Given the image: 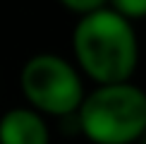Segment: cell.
<instances>
[{
  "mask_svg": "<svg viewBox=\"0 0 146 144\" xmlns=\"http://www.w3.org/2000/svg\"><path fill=\"white\" fill-rule=\"evenodd\" d=\"M72 53L82 77L96 87L132 82L139 65L134 24L110 7L82 15L72 29Z\"/></svg>",
  "mask_w": 146,
  "mask_h": 144,
  "instance_id": "6da1fadb",
  "label": "cell"
},
{
  "mask_svg": "<svg viewBox=\"0 0 146 144\" xmlns=\"http://www.w3.org/2000/svg\"><path fill=\"white\" fill-rule=\"evenodd\" d=\"M77 120L91 144H137L146 130V91L134 82L98 84L84 94Z\"/></svg>",
  "mask_w": 146,
  "mask_h": 144,
  "instance_id": "7a4b0ae2",
  "label": "cell"
},
{
  "mask_svg": "<svg viewBox=\"0 0 146 144\" xmlns=\"http://www.w3.org/2000/svg\"><path fill=\"white\" fill-rule=\"evenodd\" d=\"M19 89L29 108L43 118L77 113L84 94V77L74 63L58 53H36L22 65Z\"/></svg>",
  "mask_w": 146,
  "mask_h": 144,
  "instance_id": "3957f363",
  "label": "cell"
},
{
  "mask_svg": "<svg viewBox=\"0 0 146 144\" xmlns=\"http://www.w3.org/2000/svg\"><path fill=\"white\" fill-rule=\"evenodd\" d=\"M0 144H50L48 118L29 106L5 111L0 115Z\"/></svg>",
  "mask_w": 146,
  "mask_h": 144,
  "instance_id": "277c9868",
  "label": "cell"
},
{
  "mask_svg": "<svg viewBox=\"0 0 146 144\" xmlns=\"http://www.w3.org/2000/svg\"><path fill=\"white\" fill-rule=\"evenodd\" d=\"M108 7L129 19L132 24L146 19V0H108Z\"/></svg>",
  "mask_w": 146,
  "mask_h": 144,
  "instance_id": "5b68a950",
  "label": "cell"
},
{
  "mask_svg": "<svg viewBox=\"0 0 146 144\" xmlns=\"http://www.w3.org/2000/svg\"><path fill=\"white\" fill-rule=\"evenodd\" d=\"M65 10H70L72 15L82 17V15H89V12H96L101 7H108V0H58Z\"/></svg>",
  "mask_w": 146,
  "mask_h": 144,
  "instance_id": "8992f818",
  "label": "cell"
},
{
  "mask_svg": "<svg viewBox=\"0 0 146 144\" xmlns=\"http://www.w3.org/2000/svg\"><path fill=\"white\" fill-rule=\"evenodd\" d=\"M137 144H146V130L141 132V137H139V139H137Z\"/></svg>",
  "mask_w": 146,
  "mask_h": 144,
  "instance_id": "52a82bcc",
  "label": "cell"
}]
</instances>
